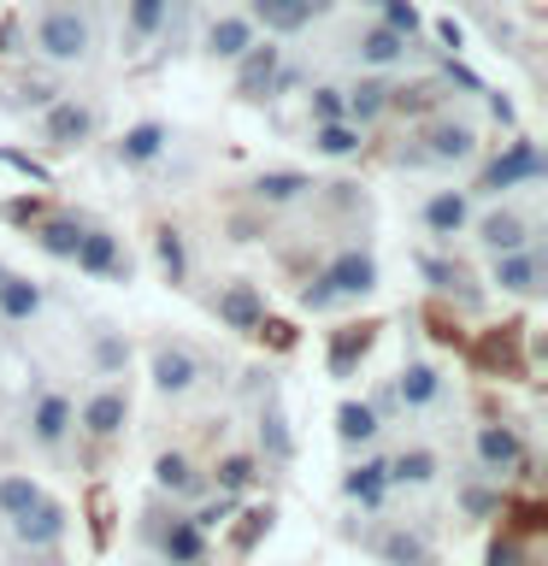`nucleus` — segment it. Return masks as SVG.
<instances>
[{
    "instance_id": "nucleus-1",
    "label": "nucleus",
    "mask_w": 548,
    "mask_h": 566,
    "mask_svg": "<svg viewBox=\"0 0 548 566\" xmlns=\"http://www.w3.org/2000/svg\"><path fill=\"white\" fill-rule=\"evenodd\" d=\"M378 248L371 242H342L336 254L318 265V272L307 277V290H301V313H342V307H360V301L378 295Z\"/></svg>"
},
{
    "instance_id": "nucleus-2",
    "label": "nucleus",
    "mask_w": 548,
    "mask_h": 566,
    "mask_svg": "<svg viewBox=\"0 0 548 566\" xmlns=\"http://www.w3.org/2000/svg\"><path fill=\"white\" fill-rule=\"evenodd\" d=\"M477 154H484V130H477L466 113H431L413 136H407V148L396 154V166L401 171H442V177H454V171L477 166Z\"/></svg>"
},
{
    "instance_id": "nucleus-3",
    "label": "nucleus",
    "mask_w": 548,
    "mask_h": 566,
    "mask_svg": "<svg viewBox=\"0 0 548 566\" xmlns=\"http://www.w3.org/2000/svg\"><path fill=\"white\" fill-rule=\"evenodd\" d=\"M30 53L53 71H77L95 60V18L71 0H48L30 18Z\"/></svg>"
},
{
    "instance_id": "nucleus-4",
    "label": "nucleus",
    "mask_w": 548,
    "mask_h": 566,
    "mask_svg": "<svg viewBox=\"0 0 548 566\" xmlns=\"http://www.w3.org/2000/svg\"><path fill=\"white\" fill-rule=\"evenodd\" d=\"M77 437V401L60 384H30L24 389V442L42 460H60Z\"/></svg>"
},
{
    "instance_id": "nucleus-5",
    "label": "nucleus",
    "mask_w": 548,
    "mask_h": 566,
    "mask_svg": "<svg viewBox=\"0 0 548 566\" xmlns=\"http://www.w3.org/2000/svg\"><path fill=\"white\" fill-rule=\"evenodd\" d=\"M101 101H88V95H53L42 113H35V148H48V154H77L88 148V142L101 136Z\"/></svg>"
},
{
    "instance_id": "nucleus-6",
    "label": "nucleus",
    "mask_w": 548,
    "mask_h": 566,
    "mask_svg": "<svg viewBox=\"0 0 548 566\" xmlns=\"http://www.w3.org/2000/svg\"><path fill=\"white\" fill-rule=\"evenodd\" d=\"M537 184H542V154H537V142H530L525 130H513L507 148L495 154V159H484L466 189H472V201H502V195L537 189Z\"/></svg>"
},
{
    "instance_id": "nucleus-7",
    "label": "nucleus",
    "mask_w": 548,
    "mask_h": 566,
    "mask_svg": "<svg viewBox=\"0 0 548 566\" xmlns=\"http://www.w3.org/2000/svg\"><path fill=\"white\" fill-rule=\"evenodd\" d=\"M201 378H207V360L183 336H154L148 343V384L159 401H189L201 389Z\"/></svg>"
},
{
    "instance_id": "nucleus-8",
    "label": "nucleus",
    "mask_w": 548,
    "mask_h": 566,
    "mask_svg": "<svg viewBox=\"0 0 548 566\" xmlns=\"http://www.w3.org/2000/svg\"><path fill=\"white\" fill-rule=\"evenodd\" d=\"M7 537L12 548L24 560H48V555H60V543L71 537V507L60 502V495H48L42 490V502H30L18 520H7Z\"/></svg>"
},
{
    "instance_id": "nucleus-9",
    "label": "nucleus",
    "mask_w": 548,
    "mask_h": 566,
    "mask_svg": "<svg viewBox=\"0 0 548 566\" xmlns=\"http://www.w3.org/2000/svg\"><path fill=\"white\" fill-rule=\"evenodd\" d=\"M466 237L495 260V254H513V248H530V242H537V219H530V212H519V207L502 195V201H477Z\"/></svg>"
},
{
    "instance_id": "nucleus-10",
    "label": "nucleus",
    "mask_w": 548,
    "mask_h": 566,
    "mask_svg": "<svg viewBox=\"0 0 548 566\" xmlns=\"http://www.w3.org/2000/svg\"><path fill=\"white\" fill-rule=\"evenodd\" d=\"M141 543L154 548L159 566H207V555H212V537L189 520L183 507H171L166 520H148V525H141Z\"/></svg>"
},
{
    "instance_id": "nucleus-11",
    "label": "nucleus",
    "mask_w": 548,
    "mask_h": 566,
    "mask_svg": "<svg viewBox=\"0 0 548 566\" xmlns=\"http://www.w3.org/2000/svg\"><path fill=\"white\" fill-rule=\"evenodd\" d=\"M389 389H396L401 419H431V413L449 407V371H442L436 360H424V354H407L401 371L389 378Z\"/></svg>"
},
{
    "instance_id": "nucleus-12",
    "label": "nucleus",
    "mask_w": 548,
    "mask_h": 566,
    "mask_svg": "<svg viewBox=\"0 0 548 566\" xmlns=\"http://www.w3.org/2000/svg\"><path fill=\"white\" fill-rule=\"evenodd\" d=\"M348 60L360 71H383V77H396V71H407L419 60V42H413V35H401V30H389V24H378V18H366V24L348 30Z\"/></svg>"
},
{
    "instance_id": "nucleus-13",
    "label": "nucleus",
    "mask_w": 548,
    "mask_h": 566,
    "mask_svg": "<svg viewBox=\"0 0 548 566\" xmlns=\"http://www.w3.org/2000/svg\"><path fill=\"white\" fill-rule=\"evenodd\" d=\"M525 460H530V449H525L519 424L484 419L472 431V467H477V478H489V484H507L513 472H525Z\"/></svg>"
},
{
    "instance_id": "nucleus-14",
    "label": "nucleus",
    "mask_w": 548,
    "mask_h": 566,
    "mask_svg": "<svg viewBox=\"0 0 548 566\" xmlns=\"http://www.w3.org/2000/svg\"><path fill=\"white\" fill-rule=\"evenodd\" d=\"M171 148H177V130H171L166 118H136V124H124V136L106 148V159H113V171L141 177V171L166 166Z\"/></svg>"
},
{
    "instance_id": "nucleus-15",
    "label": "nucleus",
    "mask_w": 548,
    "mask_h": 566,
    "mask_svg": "<svg viewBox=\"0 0 548 566\" xmlns=\"http://www.w3.org/2000/svg\"><path fill=\"white\" fill-rule=\"evenodd\" d=\"M124 424H130V384L101 378V384L77 401V431H83L88 442H118Z\"/></svg>"
},
{
    "instance_id": "nucleus-16",
    "label": "nucleus",
    "mask_w": 548,
    "mask_h": 566,
    "mask_svg": "<svg viewBox=\"0 0 548 566\" xmlns=\"http://www.w3.org/2000/svg\"><path fill=\"white\" fill-rule=\"evenodd\" d=\"M71 265H77L83 277H95V283H130L136 277V260L124 254V237L113 224H95L88 219L83 230V242H77V254H71Z\"/></svg>"
},
{
    "instance_id": "nucleus-17",
    "label": "nucleus",
    "mask_w": 548,
    "mask_h": 566,
    "mask_svg": "<svg viewBox=\"0 0 548 566\" xmlns=\"http://www.w3.org/2000/svg\"><path fill=\"white\" fill-rule=\"evenodd\" d=\"M336 490H342V502L348 507H360V513H383L389 507V454L383 449H366V454H348V467L342 478H336Z\"/></svg>"
},
{
    "instance_id": "nucleus-18",
    "label": "nucleus",
    "mask_w": 548,
    "mask_h": 566,
    "mask_svg": "<svg viewBox=\"0 0 548 566\" xmlns=\"http://www.w3.org/2000/svg\"><path fill=\"white\" fill-rule=\"evenodd\" d=\"M242 12L254 18L260 35H272V42H295V35H307L313 24H325L330 0H247Z\"/></svg>"
},
{
    "instance_id": "nucleus-19",
    "label": "nucleus",
    "mask_w": 548,
    "mask_h": 566,
    "mask_svg": "<svg viewBox=\"0 0 548 566\" xmlns=\"http://www.w3.org/2000/svg\"><path fill=\"white\" fill-rule=\"evenodd\" d=\"M489 290L507 295V301H537V295L548 290V260H542V248L530 242V248H513V254H495V260H489Z\"/></svg>"
},
{
    "instance_id": "nucleus-20",
    "label": "nucleus",
    "mask_w": 548,
    "mask_h": 566,
    "mask_svg": "<svg viewBox=\"0 0 548 566\" xmlns=\"http://www.w3.org/2000/svg\"><path fill=\"white\" fill-rule=\"evenodd\" d=\"M472 212H477L472 189H460V184H442V189H431V195L419 201V230H424L431 242H442V248H449L454 237H466Z\"/></svg>"
},
{
    "instance_id": "nucleus-21",
    "label": "nucleus",
    "mask_w": 548,
    "mask_h": 566,
    "mask_svg": "<svg viewBox=\"0 0 548 566\" xmlns=\"http://www.w3.org/2000/svg\"><path fill=\"white\" fill-rule=\"evenodd\" d=\"M207 307H212V318H219L224 331H236V336H254L265 325V290L254 277H224Z\"/></svg>"
},
{
    "instance_id": "nucleus-22",
    "label": "nucleus",
    "mask_w": 548,
    "mask_h": 566,
    "mask_svg": "<svg viewBox=\"0 0 548 566\" xmlns=\"http://www.w3.org/2000/svg\"><path fill=\"white\" fill-rule=\"evenodd\" d=\"M48 313V283L7 265L0 272V331H35Z\"/></svg>"
},
{
    "instance_id": "nucleus-23",
    "label": "nucleus",
    "mask_w": 548,
    "mask_h": 566,
    "mask_svg": "<svg viewBox=\"0 0 548 566\" xmlns=\"http://www.w3.org/2000/svg\"><path fill=\"white\" fill-rule=\"evenodd\" d=\"M283 60H289V48L272 42V35H254V48L230 65L236 71V101H272V77H277Z\"/></svg>"
},
{
    "instance_id": "nucleus-24",
    "label": "nucleus",
    "mask_w": 548,
    "mask_h": 566,
    "mask_svg": "<svg viewBox=\"0 0 548 566\" xmlns=\"http://www.w3.org/2000/svg\"><path fill=\"white\" fill-rule=\"evenodd\" d=\"M313 195V177L295 171V166H272V171H254L247 177V207L260 212H289Z\"/></svg>"
},
{
    "instance_id": "nucleus-25",
    "label": "nucleus",
    "mask_w": 548,
    "mask_h": 566,
    "mask_svg": "<svg viewBox=\"0 0 548 566\" xmlns=\"http://www.w3.org/2000/svg\"><path fill=\"white\" fill-rule=\"evenodd\" d=\"M154 495L171 507H189L194 495H207V472L194 467L183 449H159L154 454Z\"/></svg>"
},
{
    "instance_id": "nucleus-26",
    "label": "nucleus",
    "mask_w": 548,
    "mask_h": 566,
    "mask_svg": "<svg viewBox=\"0 0 548 566\" xmlns=\"http://www.w3.org/2000/svg\"><path fill=\"white\" fill-rule=\"evenodd\" d=\"M254 18H247L242 7L236 12H219V18H207V30H201V53L207 60H219V65H236L247 48H254Z\"/></svg>"
},
{
    "instance_id": "nucleus-27",
    "label": "nucleus",
    "mask_w": 548,
    "mask_h": 566,
    "mask_svg": "<svg viewBox=\"0 0 548 566\" xmlns=\"http://www.w3.org/2000/svg\"><path fill=\"white\" fill-rule=\"evenodd\" d=\"M83 348H88V371H95V378H124V371H130V336H124L113 318H88Z\"/></svg>"
},
{
    "instance_id": "nucleus-28",
    "label": "nucleus",
    "mask_w": 548,
    "mask_h": 566,
    "mask_svg": "<svg viewBox=\"0 0 548 566\" xmlns=\"http://www.w3.org/2000/svg\"><path fill=\"white\" fill-rule=\"evenodd\" d=\"M336 442H342V454H366V449H378L383 442V431L389 424L371 413V401H360V396H342L336 401Z\"/></svg>"
},
{
    "instance_id": "nucleus-29",
    "label": "nucleus",
    "mask_w": 548,
    "mask_h": 566,
    "mask_svg": "<svg viewBox=\"0 0 548 566\" xmlns=\"http://www.w3.org/2000/svg\"><path fill=\"white\" fill-rule=\"evenodd\" d=\"M389 95H396V77H383V71H360L354 83H342V106H348V118L360 124V130L389 118Z\"/></svg>"
},
{
    "instance_id": "nucleus-30",
    "label": "nucleus",
    "mask_w": 548,
    "mask_h": 566,
    "mask_svg": "<svg viewBox=\"0 0 548 566\" xmlns=\"http://www.w3.org/2000/svg\"><path fill=\"white\" fill-rule=\"evenodd\" d=\"M442 478V454L431 442H407V449L389 454V490H431Z\"/></svg>"
},
{
    "instance_id": "nucleus-31",
    "label": "nucleus",
    "mask_w": 548,
    "mask_h": 566,
    "mask_svg": "<svg viewBox=\"0 0 548 566\" xmlns=\"http://www.w3.org/2000/svg\"><path fill=\"white\" fill-rule=\"evenodd\" d=\"M154 265H159V277H166L171 290H183V283L194 277V254H189L183 224H166V219L154 224Z\"/></svg>"
},
{
    "instance_id": "nucleus-32",
    "label": "nucleus",
    "mask_w": 548,
    "mask_h": 566,
    "mask_svg": "<svg viewBox=\"0 0 548 566\" xmlns=\"http://www.w3.org/2000/svg\"><path fill=\"white\" fill-rule=\"evenodd\" d=\"M289 460H295V431H289V419H283L272 384H265V401H260V467H289Z\"/></svg>"
},
{
    "instance_id": "nucleus-33",
    "label": "nucleus",
    "mask_w": 548,
    "mask_h": 566,
    "mask_svg": "<svg viewBox=\"0 0 548 566\" xmlns=\"http://www.w3.org/2000/svg\"><path fill=\"white\" fill-rule=\"evenodd\" d=\"M83 230H88V219L83 212H48V219H35V248H42L48 260H60V265H71V254H77V242H83Z\"/></svg>"
},
{
    "instance_id": "nucleus-34",
    "label": "nucleus",
    "mask_w": 548,
    "mask_h": 566,
    "mask_svg": "<svg viewBox=\"0 0 548 566\" xmlns=\"http://www.w3.org/2000/svg\"><path fill=\"white\" fill-rule=\"evenodd\" d=\"M171 24V0H124V53H136V48H148L154 35H166Z\"/></svg>"
},
{
    "instance_id": "nucleus-35",
    "label": "nucleus",
    "mask_w": 548,
    "mask_h": 566,
    "mask_svg": "<svg viewBox=\"0 0 548 566\" xmlns=\"http://www.w3.org/2000/svg\"><path fill=\"white\" fill-rule=\"evenodd\" d=\"M307 148L318 159H354L366 148V130L354 118H330V124H307Z\"/></svg>"
},
{
    "instance_id": "nucleus-36",
    "label": "nucleus",
    "mask_w": 548,
    "mask_h": 566,
    "mask_svg": "<svg viewBox=\"0 0 548 566\" xmlns=\"http://www.w3.org/2000/svg\"><path fill=\"white\" fill-rule=\"evenodd\" d=\"M383 566H431V543H424V531L413 525H389L383 537H371Z\"/></svg>"
},
{
    "instance_id": "nucleus-37",
    "label": "nucleus",
    "mask_w": 548,
    "mask_h": 566,
    "mask_svg": "<svg viewBox=\"0 0 548 566\" xmlns=\"http://www.w3.org/2000/svg\"><path fill=\"white\" fill-rule=\"evenodd\" d=\"M260 472H265V467H260L254 449H230V454H219V467H212L207 484L224 490V495H247V490L260 484Z\"/></svg>"
},
{
    "instance_id": "nucleus-38",
    "label": "nucleus",
    "mask_w": 548,
    "mask_h": 566,
    "mask_svg": "<svg viewBox=\"0 0 548 566\" xmlns=\"http://www.w3.org/2000/svg\"><path fill=\"white\" fill-rule=\"evenodd\" d=\"M53 95H65L53 77H12L7 88H0V113H12V118H24V113H42V106Z\"/></svg>"
},
{
    "instance_id": "nucleus-39",
    "label": "nucleus",
    "mask_w": 548,
    "mask_h": 566,
    "mask_svg": "<svg viewBox=\"0 0 548 566\" xmlns=\"http://www.w3.org/2000/svg\"><path fill=\"white\" fill-rule=\"evenodd\" d=\"M413 265H419V277L431 283L436 295H466V301H477V295L466 290L472 277H466V265H460V260H449V254H419Z\"/></svg>"
},
{
    "instance_id": "nucleus-40",
    "label": "nucleus",
    "mask_w": 548,
    "mask_h": 566,
    "mask_svg": "<svg viewBox=\"0 0 548 566\" xmlns=\"http://www.w3.org/2000/svg\"><path fill=\"white\" fill-rule=\"evenodd\" d=\"M183 513H189V520L212 537V531H224V525L242 513V495H224V490H212V484H207V495H194V502H189Z\"/></svg>"
},
{
    "instance_id": "nucleus-41",
    "label": "nucleus",
    "mask_w": 548,
    "mask_h": 566,
    "mask_svg": "<svg viewBox=\"0 0 548 566\" xmlns=\"http://www.w3.org/2000/svg\"><path fill=\"white\" fill-rule=\"evenodd\" d=\"M360 7H371V18L378 24H389V30H401V35H424V12L413 7V0H360Z\"/></svg>"
},
{
    "instance_id": "nucleus-42",
    "label": "nucleus",
    "mask_w": 548,
    "mask_h": 566,
    "mask_svg": "<svg viewBox=\"0 0 548 566\" xmlns=\"http://www.w3.org/2000/svg\"><path fill=\"white\" fill-rule=\"evenodd\" d=\"M30 502H42V484L30 472H0V520H18Z\"/></svg>"
},
{
    "instance_id": "nucleus-43",
    "label": "nucleus",
    "mask_w": 548,
    "mask_h": 566,
    "mask_svg": "<svg viewBox=\"0 0 548 566\" xmlns=\"http://www.w3.org/2000/svg\"><path fill=\"white\" fill-rule=\"evenodd\" d=\"M330 118H348L342 83H307V124H330Z\"/></svg>"
},
{
    "instance_id": "nucleus-44",
    "label": "nucleus",
    "mask_w": 548,
    "mask_h": 566,
    "mask_svg": "<svg viewBox=\"0 0 548 566\" xmlns=\"http://www.w3.org/2000/svg\"><path fill=\"white\" fill-rule=\"evenodd\" d=\"M313 195H318L330 212H366V189L348 184V177H336V184H313Z\"/></svg>"
},
{
    "instance_id": "nucleus-45",
    "label": "nucleus",
    "mask_w": 548,
    "mask_h": 566,
    "mask_svg": "<svg viewBox=\"0 0 548 566\" xmlns=\"http://www.w3.org/2000/svg\"><path fill=\"white\" fill-rule=\"evenodd\" d=\"M460 507H466L472 520H489V513L502 507V484H489V478H472V484H460Z\"/></svg>"
},
{
    "instance_id": "nucleus-46",
    "label": "nucleus",
    "mask_w": 548,
    "mask_h": 566,
    "mask_svg": "<svg viewBox=\"0 0 548 566\" xmlns=\"http://www.w3.org/2000/svg\"><path fill=\"white\" fill-rule=\"evenodd\" d=\"M484 101H489V118H495V124H507V130L519 124V113H513V101H507V95H495V88H484Z\"/></svg>"
},
{
    "instance_id": "nucleus-47",
    "label": "nucleus",
    "mask_w": 548,
    "mask_h": 566,
    "mask_svg": "<svg viewBox=\"0 0 548 566\" xmlns=\"http://www.w3.org/2000/svg\"><path fill=\"white\" fill-rule=\"evenodd\" d=\"M424 30H436L442 42H449V53H460V48H466V30H460L454 18H436V24H424Z\"/></svg>"
},
{
    "instance_id": "nucleus-48",
    "label": "nucleus",
    "mask_w": 548,
    "mask_h": 566,
    "mask_svg": "<svg viewBox=\"0 0 548 566\" xmlns=\"http://www.w3.org/2000/svg\"><path fill=\"white\" fill-rule=\"evenodd\" d=\"M525 555H519V543H502V537H495L489 543V566H519Z\"/></svg>"
},
{
    "instance_id": "nucleus-49",
    "label": "nucleus",
    "mask_w": 548,
    "mask_h": 566,
    "mask_svg": "<svg viewBox=\"0 0 548 566\" xmlns=\"http://www.w3.org/2000/svg\"><path fill=\"white\" fill-rule=\"evenodd\" d=\"M254 230H265V212L260 219H230V242H254Z\"/></svg>"
},
{
    "instance_id": "nucleus-50",
    "label": "nucleus",
    "mask_w": 548,
    "mask_h": 566,
    "mask_svg": "<svg viewBox=\"0 0 548 566\" xmlns=\"http://www.w3.org/2000/svg\"><path fill=\"white\" fill-rule=\"evenodd\" d=\"M477 7H495V0H477Z\"/></svg>"
},
{
    "instance_id": "nucleus-51",
    "label": "nucleus",
    "mask_w": 548,
    "mask_h": 566,
    "mask_svg": "<svg viewBox=\"0 0 548 566\" xmlns=\"http://www.w3.org/2000/svg\"><path fill=\"white\" fill-rule=\"evenodd\" d=\"M171 7H189V0H171Z\"/></svg>"
}]
</instances>
